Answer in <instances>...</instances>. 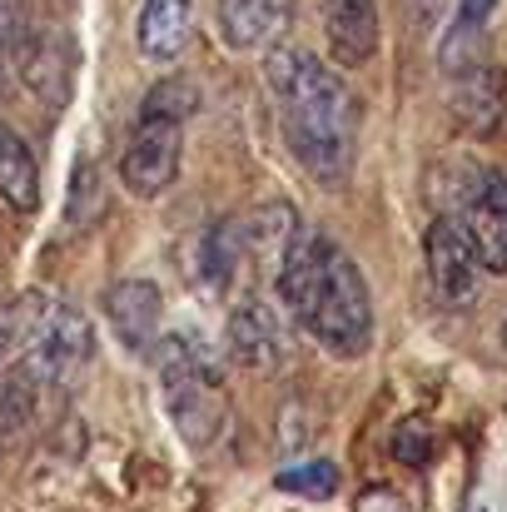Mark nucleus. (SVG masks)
I'll return each instance as SVG.
<instances>
[{
  "mask_svg": "<svg viewBox=\"0 0 507 512\" xmlns=\"http://www.w3.org/2000/svg\"><path fill=\"white\" fill-rule=\"evenodd\" d=\"M493 10H498V0H458L453 25L438 40L443 75H458V70H468V65H478L488 55V20H493Z\"/></svg>",
  "mask_w": 507,
  "mask_h": 512,
  "instance_id": "obj_13",
  "label": "nucleus"
},
{
  "mask_svg": "<svg viewBox=\"0 0 507 512\" xmlns=\"http://www.w3.org/2000/svg\"><path fill=\"white\" fill-rule=\"evenodd\" d=\"M503 348H507V324H503Z\"/></svg>",
  "mask_w": 507,
  "mask_h": 512,
  "instance_id": "obj_22",
  "label": "nucleus"
},
{
  "mask_svg": "<svg viewBox=\"0 0 507 512\" xmlns=\"http://www.w3.org/2000/svg\"><path fill=\"white\" fill-rule=\"evenodd\" d=\"M189 25H194V5L189 0H145L140 20H135V45H140L145 60L169 65L189 45Z\"/></svg>",
  "mask_w": 507,
  "mask_h": 512,
  "instance_id": "obj_12",
  "label": "nucleus"
},
{
  "mask_svg": "<svg viewBox=\"0 0 507 512\" xmlns=\"http://www.w3.org/2000/svg\"><path fill=\"white\" fill-rule=\"evenodd\" d=\"M160 388H165V408L179 438L189 448H209L229 418V398H224L219 368L204 358V348H194L179 334L160 343Z\"/></svg>",
  "mask_w": 507,
  "mask_h": 512,
  "instance_id": "obj_4",
  "label": "nucleus"
},
{
  "mask_svg": "<svg viewBox=\"0 0 507 512\" xmlns=\"http://www.w3.org/2000/svg\"><path fill=\"white\" fill-rule=\"evenodd\" d=\"M448 105H453V120L468 130V135H493L503 125L507 110V75L493 55H483L478 65L448 75Z\"/></svg>",
  "mask_w": 507,
  "mask_h": 512,
  "instance_id": "obj_8",
  "label": "nucleus"
},
{
  "mask_svg": "<svg viewBox=\"0 0 507 512\" xmlns=\"http://www.w3.org/2000/svg\"><path fill=\"white\" fill-rule=\"evenodd\" d=\"M25 85L45 100V105H65V95H70V45L60 40V35H35L30 45H25Z\"/></svg>",
  "mask_w": 507,
  "mask_h": 512,
  "instance_id": "obj_16",
  "label": "nucleus"
},
{
  "mask_svg": "<svg viewBox=\"0 0 507 512\" xmlns=\"http://www.w3.org/2000/svg\"><path fill=\"white\" fill-rule=\"evenodd\" d=\"M0 199L15 214H35L40 204V165L10 125H0Z\"/></svg>",
  "mask_w": 507,
  "mask_h": 512,
  "instance_id": "obj_15",
  "label": "nucleus"
},
{
  "mask_svg": "<svg viewBox=\"0 0 507 512\" xmlns=\"http://www.w3.org/2000/svg\"><path fill=\"white\" fill-rule=\"evenodd\" d=\"M408 5H413V15H418V25H433V20L443 15V5H448V0H408Z\"/></svg>",
  "mask_w": 507,
  "mask_h": 512,
  "instance_id": "obj_21",
  "label": "nucleus"
},
{
  "mask_svg": "<svg viewBox=\"0 0 507 512\" xmlns=\"http://www.w3.org/2000/svg\"><path fill=\"white\" fill-rule=\"evenodd\" d=\"M105 314L130 353H150L160 339V289L150 279H125L105 294Z\"/></svg>",
  "mask_w": 507,
  "mask_h": 512,
  "instance_id": "obj_10",
  "label": "nucleus"
},
{
  "mask_svg": "<svg viewBox=\"0 0 507 512\" xmlns=\"http://www.w3.org/2000/svg\"><path fill=\"white\" fill-rule=\"evenodd\" d=\"M294 20V0H219L214 25L229 50H264Z\"/></svg>",
  "mask_w": 507,
  "mask_h": 512,
  "instance_id": "obj_9",
  "label": "nucleus"
},
{
  "mask_svg": "<svg viewBox=\"0 0 507 512\" xmlns=\"http://www.w3.org/2000/svg\"><path fill=\"white\" fill-rule=\"evenodd\" d=\"M274 284H279V299L289 304V314L329 353H338V358L368 353V343H373L368 284H363L358 264L348 259V249H338L329 234L299 229Z\"/></svg>",
  "mask_w": 507,
  "mask_h": 512,
  "instance_id": "obj_2",
  "label": "nucleus"
},
{
  "mask_svg": "<svg viewBox=\"0 0 507 512\" xmlns=\"http://www.w3.org/2000/svg\"><path fill=\"white\" fill-rule=\"evenodd\" d=\"M299 214L289 209V204H264V209H254L249 219H244V249L269 269V279L284 269V259H289V249H294V239H299Z\"/></svg>",
  "mask_w": 507,
  "mask_h": 512,
  "instance_id": "obj_14",
  "label": "nucleus"
},
{
  "mask_svg": "<svg viewBox=\"0 0 507 512\" xmlns=\"http://www.w3.org/2000/svg\"><path fill=\"white\" fill-rule=\"evenodd\" d=\"M229 339H234L239 363H254V368L274 363V358H279V343H284L279 339L274 314H269V304H259V299H249V304L234 309V319H229Z\"/></svg>",
  "mask_w": 507,
  "mask_h": 512,
  "instance_id": "obj_17",
  "label": "nucleus"
},
{
  "mask_svg": "<svg viewBox=\"0 0 507 512\" xmlns=\"http://www.w3.org/2000/svg\"><path fill=\"white\" fill-rule=\"evenodd\" d=\"M15 348L40 383H55L90 358V324L55 294H25L15 304Z\"/></svg>",
  "mask_w": 507,
  "mask_h": 512,
  "instance_id": "obj_5",
  "label": "nucleus"
},
{
  "mask_svg": "<svg viewBox=\"0 0 507 512\" xmlns=\"http://www.w3.org/2000/svg\"><path fill=\"white\" fill-rule=\"evenodd\" d=\"M194 105V90L184 80H165L145 95L140 120L130 130V145L120 155V179L135 199L165 194L179 174V145H184V115Z\"/></svg>",
  "mask_w": 507,
  "mask_h": 512,
  "instance_id": "obj_3",
  "label": "nucleus"
},
{
  "mask_svg": "<svg viewBox=\"0 0 507 512\" xmlns=\"http://www.w3.org/2000/svg\"><path fill=\"white\" fill-rule=\"evenodd\" d=\"M423 259H428V284H433L443 309H468L478 299L483 259H478V249H473V239L458 219H433L428 224Z\"/></svg>",
  "mask_w": 507,
  "mask_h": 512,
  "instance_id": "obj_6",
  "label": "nucleus"
},
{
  "mask_svg": "<svg viewBox=\"0 0 507 512\" xmlns=\"http://www.w3.org/2000/svg\"><path fill=\"white\" fill-rule=\"evenodd\" d=\"M483 259V269L507 274V174L478 170L463 189V219H458Z\"/></svg>",
  "mask_w": 507,
  "mask_h": 512,
  "instance_id": "obj_7",
  "label": "nucleus"
},
{
  "mask_svg": "<svg viewBox=\"0 0 507 512\" xmlns=\"http://www.w3.org/2000/svg\"><path fill=\"white\" fill-rule=\"evenodd\" d=\"M279 488L284 493H309V498H334L338 493V468L314 458V463H299V468H284L279 473Z\"/></svg>",
  "mask_w": 507,
  "mask_h": 512,
  "instance_id": "obj_18",
  "label": "nucleus"
},
{
  "mask_svg": "<svg viewBox=\"0 0 507 512\" xmlns=\"http://www.w3.org/2000/svg\"><path fill=\"white\" fill-rule=\"evenodd\" d=\"M324 30L338 65H363L378 50V0H324Z\"/></svg>",
  "mask_w": 507,
  "mask_h": 512,
  "instance_id": "obj_11",
  "label": "nucleus"
},
{
  "mask_svg": "<svg viewBox=\"0 0 507 512\" xmlns=\"http://www.w3.org/2000/svg\"><path fill=\"white\" fill-rule=\"evenodd\" d=\"M15 353V309L10 304H0V363Z\"/></svg>",
  "mask_w": 507,
  "mask_h": 512,
  "instance_id": "obj_20",
  "label": "nucleus"
},
{
  "mask_svg": "<svg viewBox=\"0 0 507 512\" xmlns=\"http://www.w3.org/2000/svg\"><path fill=\"white\" fill-rule=\"evenodd\" d=\"M20 25H25L20 20V0H0V55L20 45V35H25Z\"/></svg>",
  "mask_w": 507,
  "mask_h": 512,
  "instance_id": "obj_19",
  "label": "nucleus"
},
{
  "mask_svg": "<svg viewBox=\"0 0 507 512\" xmlns=\"http://www.w3.org/2000/svg\"><path fill=\"white\" fill-rule=\"evenodd\" d=\"M269 85L284 115L289 150L319 184L338 189L353 170L358 150V100L343 85V75L314 60L309 50H274L269 55Z\"/></svg>",
  "mask_w": 507,
  "mask_h": 512,
  "instance_id": "obj_1",
  "label": "nucleus"
}]
</instances>
